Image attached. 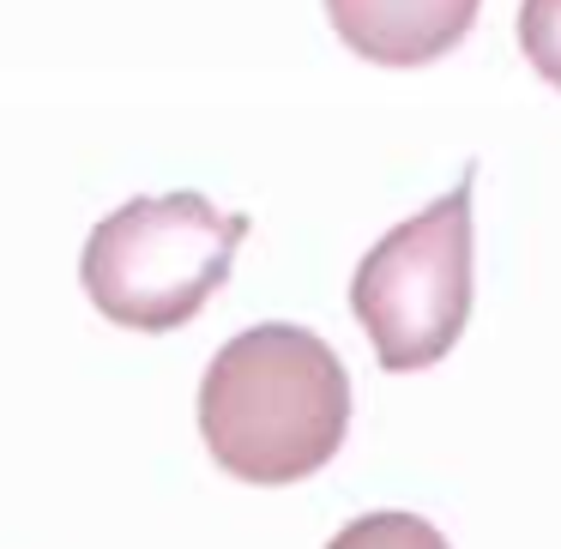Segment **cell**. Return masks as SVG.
I'll list each match as a JSON object with an SVG mask.
<instances>
[{"mask_svg": "<svg viewBox=\"0 0 561 549\" xmlns=\"http://www.w3.org/2000/svg\"><path fill=\"white\" fill-rule=\"evenodd\" d=\"M519 49L561 91V0H519Z\"/></svg>", "mask_w": 561, "mask_h": 549, "instance_id": "8992f818", "label": "cell"}, {"mask_svg": "<svg viewBox=\"0 0 561 549\" xmlns=\"http://www.w3.org/2000/svg\"><path fill=\"white\" fill-rule=\"evenodd\" d=\"M483 0H327L344 49L380 67H423L459 49Z\"/></svg>", "mask_w": 561, "mask_h": 549, "instance_id": "277c9868", "label": "cell"}, {"mask_svg": "<svg viewBox=\"0 0 561 549\" xmlns=\"http://www.w3.org/2000/svg\"><path fill=\"white\" fill-rule=\"evenodd\" d=\"M327 549H453L423 513H399V507H380V513H363V519L339 525Z\"/></svg>", "mask_w": 561, "mask_h": 549, "instance_id": "5b68a950", "label": "cell"}, {"mask_svg": "<svg viewBox=\"0 0 561 549\" xmlns=\"http://www.w3.org/2000/svg\"><path fill=\"white\" fill-rule=\"evenodd\" d=\"M242 236V211H218L206 194L127 199L85 236L79 284L115 327L175 332L218 296Z\"/></svg>", "mask_w": 561, "mask_h": 549, "instance_id": "7a4b0ae2", "label": "cell"}, {"mask_svg": "<svg viewBox=\"0 0 561 549\" xmlns=\"http://www.w3.org/2000/svg\"><path fill=\"white\" fill-rule=\"evenodd\" d=\"M351 428V375L320 332L266 320L211 356L199 380V435L230 477L260 489L302 483Z\"/></svg>", "mask_w": 561, "mask_h": 549, "instance_id": "6da1fadb", "label": "cell"}, {"mask_svg": "<svg viewBox=\"0 0 561 549\" xmlns=\"http://www.w3.org/2000/svg\"><path fill=\"white\" fill-rule=\"evenodd\" d=\"M471 170L416 218L387 230L351 278V308L363 320L387 375L435 368L471 320Z\"/></svg>", "mask_w": 561, "mask_h": 549, "instance_id": "3957f363", "label": "cell"}]
</instances>
